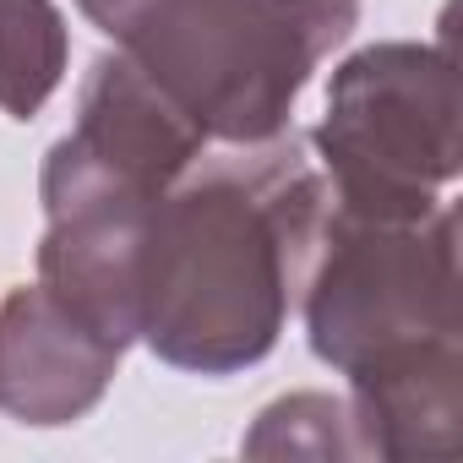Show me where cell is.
Instances as JSON below:
<instances>
[{
  "label": "cell",
  "mask_w": 463,
  "mask_h": 463,
  "mask_svg": "<svg viewBox=\"0 0 463 463\" xmlns=\"http://www.w3.org/2000/svg\"><path fill=\"white\" fill-rule=\"evenodd\" d=\"M327 207V180L289 131L175 180L137 262V338L202 376L257 365L284 333Z\"/></svg>",
  "instance_id": "1"
},
{
  "label": "cell",
  "mask_w": 463,
  "mask_h": 463,
  "mask_svg": "<svg viewBox=\"0 0 463 463\" xmlns=\"http://www.w3.org/2000/svg\"><path fill=\"white\" fill-rule=\"evenodd\" d=\"M207 142L289 131L311 71L349 39L360 0H77Z\"/></svg>",
  "instance_id": "2"
},
{
  "label": "cell",
  "mask_w": 463,
  "mask_h": 463,
  "mask_svg": "<svg viewBox=\"0 0 463 463\" xmlns=\"http://www.w3.org/2000/svg\"><path fill=\"white\" fill-rule=\"evenodd\" d=\"M338 213L414 223L458 175V71L430 44H371L333 71L317 126Z\"/></svg>",
  "instance_id": "3"
},
{
  "label": "cell",
  "mask_w": 463,
  "mask_h": 463,
  "mask_svg": "<svg viewBox=\"0 0 463 463\" xmlns=\"http://www.w3.org/2000/svg\"><path fill=\"white\" fill-rule=\"evenodd\" d=\"M300 289L311 349L344 376L398 354L458 344V218L447 202L414 223L327 207Z\"/></svg>",
  "instance_id": "4"
},
{
  "label": "cell",
  "mask_w": 463,
  "mask_h": 463,
  "mask_svg": "<svg viewBox=\"0 0 463 463\" xmlns=\"http://www.w3.org/2000/svg\"><path fill=\"white\" fill-rule=\"evenodd\" d=\"M120 354L126 344L88 327L44 284H23L0 300V409L23 425L82 420L104 398Z\"/></svg>",
  "instance_id": "5"
},
{
  "label": "cell",
  "mask_w": 463,
  "mask_h": 463,
  "mask_svg": "<svg viewBox=\"0 0 463 463\" xmlns=\"http://www.w3.org/2000/svg\"><path fill=\"white\" fill-rule=\"evenodd\" d=\"M71 142L109 164L126 180H142L153 191H169L207 147V137L191 126V115L147 82L126 55L93 61V77L82 88V115Z\"/></svg>",
  "instance_id": "6"
},
{
  "label": "cell",
  "mask_w": 463,
  "mask_h": 463,
  "mask_svg": "<svg viewBox=\"0 0 463 463\" xmlns=\"http://www.w3.org/2000/svg\"><path fill=\"white\" fill-rule=\"evenodd\" d=\"M354 382L360 452L376 458H458L463 452V365L458 344L365 365Z\"/></svg>",
  "instance_id": "7"
},
{
  "label": "cell",
  "mask_w": 463,
  "mask_h": 463,
  "mask_svg": "<svg viewBox=\"0 0 463 463\" xmlns=\"http://www.w3.org/2000/svg\"><path fill=\"white\" fill-rule=\"evenodd\" d=\"M66 71V23L55 0H0V109L33 120Z\"/></svg>",
  "instance_id": "8"
},
{
  "label": "cell",
  "mask_w": 463,
  "mask_h": 463,
  "mask_svg": "<svg viewBox=\"0 0 463 463\" xmlns=\"http://www.w3.org/2000/svg\"><path fill=\"white\" fill-rule=\"evenodd\" d=\"M246 452L251 458H300V452L349 458V452H360V430H354L349 403L322 398V392H295V398H279L273 409L257 414Z\"/></svg>",
  "instance_id": "9"
}]
</instances>
